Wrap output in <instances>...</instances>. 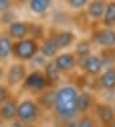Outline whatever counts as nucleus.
Returning <instances> with one entry per match:
<instances>
[{
    "label": "nucleus",
    "instance_id": "nucleus-27",
    "mask_svg": "<svg viewBox=\"0 0 115 127\" xmlns=\"http://www.w3.org/2000/svg\"><path fill=\"white\" fill-rule=\"evenodd\" d=\"M15 21H18V17H17V13L13 9L6 10L4 13H0V25H4V26L8 27Z\"/></svg>",
    "mask_w": 115,
    "mask_h": 127
},
{
    "label": "nucleus",
    "instance_id": "nucleus-34",
    "mask_svg": "<svg viewBox=\"0 0 115 127\" xmlns=\"http://www.w3.org/2000/svg\"><path fill=\"white\" fill-rule=\"evenodd\" d=\"M111 105H113V108H114V112H115V99H114V101H113V104H111Z\"/></svg>",
    "mask_w": 115,
    "mask_h": 127
},
{
    "label": "nucleus",
    "instance_id": "nucleus-17",
    "mask_svg": "<svg viewBox=\"0 0 115 127\" xmlns=\"http://www.w3.org/2000/svg\"><path fill=\"white\" fill-rule=\"evenodd\" d=\"M97 86L102 91H115V67L105 68L97 77Z\"/></svg>",
    "mask_w": 115,
    "mask_h": 127
},
{
    "label": "nucleus",
    "instance_id": "nucleus-16",
    "mask_svg": "<svg viewBox=\"0 0 115 127\" xmlns=\"http://www.w3.org/2000/svg\"><path fill=\"white\" fill-rule=\"evenodd\" d=\"M55 89L49 87L45 91H42L41 94L35 96L37 104L41 107V109L45 113H50V112L54 110V107H55Z\"/></svg>",
    "mask_w": 115,
    "mask_h": 127
},
{
    "label": "nucleus",
    "instance_id": "nucleus-3",
    "mask_svg": "<svg viewBox=\"0 0 115 127\" xmlns=\"http://www.w3.org/2000/svg\"><path fill=\"white\" fill-rule=\"evenodd\" d=\"M40 53V42L33 39H23L14 41L13 44V58L21 63H29L32 59Z\"/></svg>",
    "mask_w": 115,
    "mask_h": 127
},
{
    "label": "nucleus",
    "instance_id": "nucleus-11",
    "mask_svg": "<svg viewBox=\"0 0 115 127\" xmlns=\"http://www.w3.org/2000/svg\"><path fill=\"white\" fill-rule=\"evenodd\" d=\"M18 99L17 96H12L4 104L0 105V121L3 123H10L17 119V109H18Z\"/></svg>",
    "mask_w": 115,
    "mask_h": 127
},
{
    "label": "nucleus",
    "instance_id": "nucleus-18",
    "mask_svg": "<svg viewBox=\"0 0 115 127\" xmlns=\"http://www.w3.org/2000/svg\"><path fill=\"white\" fill-rule=\"evenodd\" d=\"M92 49H93V44H92V41L90 39L77 40L73 53H74V55L77 58V61H78V64L92 54Z\"/></svg>",
    "mask_w": 115,
    "mask_h": 127
},
{
    "label": "nucleus",
    "instance_id": "nucleus-36",
    "mask_svg": "<svg viewBox=\"0 0 115 127\" xmlns=\"http://www.w3.org/2000/svg\"><path fill=\"white\" fill-rule=\"evenodd\" d=\"M44 127H55V126H50V125H47V126H44Z\"/></svg>",
    "mask_w": 115,
    "mask_h": 127
},
{
    "label": "nucleus",
    "instance_id": "nucleus-10",
    "mask_svg": "<svg viewBox=\"0 0 115 127\" xmlns=\"http://www.w3.org/2000/svg\"><path fill=\"white\" fill-rule=\"evenodd\" d=\"M40 54L45 57L47 61H54L59 54H60V49L56 44V40L54 37L52 31L46 35V37L40 42Z\"/></svg>",
    "mask_w": 115,
    "mask_h": 127
},
{
    "label": "nucleus",
    "instance_id": "nucleus-7",
    "mask_svg": "<svg viewBox=\"0 0 115 127\" xmlns=\"http://www.w3.org/2000/svg\"><path fill=\"white\" fill-rule=\"evenodd\" d=\"M92 116L95 117L100 127H110L115 121V112L110 103L97 101L92 110Z\"/></svg>",
    "mask_w": 115,
    "mask_h": 127
},
{
    "label": "nucleus",
    "instance_id": "nucleus-20",
    "mask_svg": "<svg viewBox=\"0 0 115 127\" xmlns=\"http://www.w3.org/2000/svg\"><path fill=\"white\" fill-rule=\"evenodd\" d=\"M106 9V1L96 0V1H88L86 6V14L87 17L93 21H101L104 13Z\"/></svg>",
    "mask_w": 115,
    "mask_h": 127
},
{
    "label": "nucleus",
    "instance_id": "nucleus-6",
    "mask_svg": "<svg viewBox=\"0 0 115 127\" xmlns=\"http://www.w3.org/2000/svg\"><path fill=\"white\" fill-rule=\"evenodd\" d=\"M90 40L92 41L93 45L101 48V50L115 49V28H107L100 26L98 28H95L92 31Z\"/></svg>",
    "mask_w": 115,
    "mask_h": 127
},
{
    "label": "nucleus",
    "instance_id": "nucleus-2",
    "mask_svg": "<svg viewBox=\"0 0 115 127\" xmlns=\"http://www.w3.org/2000/svg\"><path fill=\"white\" fill-rule=\"evenodd\" d=\"M45 112L37 104L33 96L24 98L18 101L17 109V121L28 127H36V125L42 119Z\"/></svg>",
    "mask_w": 115,
    "mask_h": 127
},
{
    "label": "nucleus",
    "instance_id": "nucleus-9",
    "mask_svg": "<svg viewBox=\"0 0 115 127\" xmlns=\"http://www.w3.org/2000/svg\"><path fill=\"white\" fill-rule=\"evenodd\" d=\"M54 62H55L56 67L63 74L72 73L77 67H78V61H77V58H75L73 51H64V53H60L55 59H54Z\"/></svg>",
    "mask_w": 115,
    "mask_h": 127
},
{
    "label": "nucleus",
    "instance_id": "nucleus-28",
    "mask_svg": "<svg viewBox=\"0 0 115 127\" xmlns=\"http://www.w3.org/2000/svg\"><path fill=\"white\" fill-rule=\"evenodd\" d=\"M65 4L73 10H82L86 9L88 1L87 0H68V1H65Z\"/></svg>",
    "mask_w": 115,
    "mask_h": 127
},
{
    "label": "nucleus",
    "instance_id": "nucleus-21",
    "mask_svg": "<svg viewBox=\"0 0 115 127\" xmlns=\"http://www.w3.org/2000/svg\"><path fill=\"white\" fill-rule=\"evenodd\" d=\"M102 27L115 28V1H107L105 13L100 21Z\"/></svg>",
    "mask_w": 115,
    "mask_h": 127
},
{
    "label": "nucleus",
    "instance_id": "nucleus-26",
    "mask_svg": "<svg viewBox=\"0 0 115 127\" xmlns=\"http://www.w3.org/2000/svg\"><path fill=\"white\" fill-rule=\"evenodd\" d=\"M47 62H49L47 59L38 53L28 64H29L31 71H42V69L45 68V65H46V63H47Z\"/></svg>",
    "mask_w": 115,
    "mask_h": 127
},
{
    "label": "nucleus",
    "instance_id": "nucleus-32",
    "mask_svg": "<svg viewBox=\"0 0 115 127\" xmlns=\"http://www.w3.org/2000/svg\"><path fill=\"white\" fill-rule=\"evenodd\" d=\"M4 73H5V69H4V67L0 64V84H1V80H4Z\"/></svg>",
    "mask_w": 115,
    "mask_h": 127
},
{
    "label": "nucleus",
    "instance_id": "nucleus-24",
    "mask_svg": "<svg viewBox=\"0 0 115 127\" xmlns=\"http://www.w3.org/2000/svg\"><path fill=\"white\" fill-rule=\"evenodd\" d=\"M98 54L102 59L104 68L115 67V49H105V50H101Z\"/></svg>",
    "mask_w": 115,
    "mask_h": 127
},
{
    "label": "nucleus",
    "instance_id": "nucleus-30",
    "mask_svg": "<svg viewBox=\"0 0 115 127\" xmlns=\"http://www.w3.org/2000/svg\"><path fill=\"white\" fill-rule=\"evenodd\" d=\"M13 9V1L10 0H0V13Z\"/></svg>",
    "mask_w": 115,
    "mask_h": 127
},
{
    "label": "nucleus",
    "instance_id": "nucleus-25",
    "mask_svg": "<svg viewBox=\"0 0 115 127\" xmlns=\"http://www.w3.org/2000/svg\"><path fill=\"white\" fill-rule=\"evenodd\" d=\"M75 127H100V126L92 114H83L77 118Z\"/></svg>",
    "mask_w": 115,
    "mask_h": 127
},
{
    "label": "nucleus",
    "instance_id": "nucleus-14",
    "mask_svg": "<svg viewBox=\"0 0 115 127\" xmlns=\"http://www.w3.org/2000/svg\"><path fill=\"white\" fill-rule=\"evenodd\" d=\"M28 30H29V22L28 21H15L10 26L6 27V33L13 41H19L28 37Z\"/></svg>",
    "mask_w": 115,
    "mask_h": 127
},
{
    "label": "nucleus",
    "instance_id": "nucleus-12",
    "mask_svg": "<svg viewBox=\"0 0 115 127\" xmlns=\"http://www.w3.org/2000/svg\"><path fill=\"white\" fill-rule=\"evenodd\" d=\"M54 37L56 40L58 46L61 50H68L69 48H72L75 45L77 42V35L73 32L72 30H65V28H60L56 31H52Z\"/></svg>",
    "mask_w": 115,
    "mask_h": 127
},
{
    "label": "nucleus",
    "instance_id": "nucleus-35",
    "mask_svg": "<svg viewBox=\"0 0 115 127\" xmlns=\"http://www.w3.org/2000/svg\"><path fill=\"white\" fill-rule=\"evenodd\" d=\"M110 127H115V121H114V122H113V125H111V126H110Z\"/></svg>",
    "mask_w": 115,
    "mask_h": 127
},
{
    "label": "nucleus",
    "instance_id": "nucleus-37",
    "mask_svg": "<svg viewBox=\"0 0 115 127\" xmlns=\"http://www.w3.org/2000/svg\"><path fill=\"white\" fill-rule=\"evenodd\" d=\"M3 125H4V123H3L1 121H0V127H3Z\"/></svg>",
    "mask_w": 115,
    "mask_h": 127
},
{
    "label": "nucleus",
    "instance_id": "nucleus-8",
    "mask_svg": "<svg viewBox=\"0 0 115 127\" xmlns=\"http://www.w3.org/2000/svg\"><path fill=\"white\" fill-rule=\"evenodd\" d=\"M78 67L82 69V72L88 77H95L97 78L100 74L102 73L104 68V63H102V59L100 57V54L96 53H92L90 57H87L84 61H82Z\"/></svg>",
    "mask_w": 115,
    "mask_h": 127
},
{
    "label": "nucleus",
    "instance_id": "nucleus-19",
    "mask_svg": "<svg viewBox=\"0 0 115 127\" xmlns=\"http://www.w3.org/2000/svg\"><path fill=\"white\" fill-rule=\"evenodd\" d=\"M14 41L6 32H0V63H6L13 55Z\"/></svg>",
    "mask_w": 115,
    "mask_h": 127
},
{
    "label": "nucleus",
    "instance_id": "nucleus-29",
    "mask_svg": "<svg viewBox=\"0 0 115 127\" xmlns=\"http://www.w3.org/2000/svg\"><path fill=\"white\" fill-rule=\"evenodd\" d=\"M13 96V93L5 84H0V105Z\"/></svg>",
    "mask_w": 115,
    "mask_h": 127
},
{
    "label": "nucleus",
    "instance_id": "nucleus-13",
    "mask_svg": "<svg viewBox=\"0 0 115 127\" xmlns=\"http://www.w3.org/2000/svg\"><path fill=\"white\" fill-rule=\"evenodd\" d=\"M96 103H97V99H96L95 94L92 91H88V90L79 91V95H78V112H79V116L92 114V110H93Z\"/></svg>",
    "mask_w": 115,
    "mask_h": 127
},
{
    "label": "nucleus",
    "instance_id": "nucleus-15",
    "mask_svg": "<svg viewBox=\"0 0 115 127\" xmlns=\"http://www.w3.org/2000/svg\"><path fill=\"white\" fill-rule=\"evenodd\" d=\"M42 73L47 81L49 87H58L61 84V78H63V73L59 71V68L56 67L55 62L54 61H49L46 63L45 68L42 69Z\"/></svg>",
    "mask_w": 115,
    "mask_h": 127
},
{
    "label": "nucleus",
    "instance_id": "nucleus-5",
    "mask_svg": "<svg viewBox=\"0 0 115 127\" xmlns=\"http://www.w3.org/2000/svg\"><path fill=\"white\" fill-rule=\"evenodd\" d=\"M21 89L23 91L31 94L35 98L38 94L45 91L46 89H49V85H47V81H46L42 71H29L27 77L23 81Z\"/></svg>",
    "mask_w": 115,
    "mask_h": 127
},
{
    "label": "nucleus",
    "instance_id": "nucleus-22",
    "mask_svg": "<svg viewBox=\"0 0 115 127\" xmlns=\"http://www.w3.org/2000/svg\"><path fill=\"white\" fill-rule=\"evenodd\" d=\"M52 6V3L50 0H31L28 1V8L29 10L37 14V16H42L46 14Z\"/></svg>",
    "mask_w": 115,
    "mask_h": 127
},
{
    "label": "nucleus",
    "instance_id": "nucleus-1",
    "mask_svg": "<svg viewBox=\"0 0 115 127\" xmlns=\"http://www.w3.org/2000/svg\"><path fill=\"white\" fill-rule=\"evenodd\" d=\"M78 95V87L73 84H60L55 89V107L52 113L59 125L75 122L79 117Z\"/></svg>",
    "mask_w": 115,
    "mask_h": 127
},
{
    "label": "nucleus",
    "instance_id": "nucleus-23",
    "mask_svg": "<svg viewBox=\"0 0 115 127\" xmlns=\"http://www.w3.org/2000/svg\"><path fill=\"white\" fill-rule=\"evenodd\" d=\"M46 28L42 23H37V22H29V30H28V37L33 39L37 42H41L46 37Z\"/></svg>",
    "mask_w": 115,
    "mask_h": 127
},
{
    "label": "nucleus",
    "instance_id": "nucleus-4",
    "mask_svg": "<svg viewBox=\"0 0 115 127\" xmlns=\"http://www.w3.org/2000/svg\"><path fill=\"white\" fill-rule=\"evenodd\" d=\"M28 67L26 63H21V62H14L9 64L5 69L4 73V84L12 90L14 87L22 86L23 81L28 74Z\"/></svg>",
    "mask_w": 115,
    "mask_h": 127
},
{
    "label": "nucleus",
    "instance_id": "nucleus-33",
    "mask_svg": "<svg viewBox=\"0 0 115 127\" xmlns=\"http://www.w3.org/2000/svg\"><path fill=\"white\" fill-rule=\"evenodd\" d=\"M60 127H75V122H70V123H65V125H60Z\"/></svg>",
    "mask_w": 115,
    "mask_h": 127
},
{
    "label": "nucleus",
    "instance_id": "nucleus-31",
    "mask_svg": "<svg viewBox=\"0 0 115 127\" xmlns=\"http://www.w3.org/2000/svg\"><path fill=\"white\" fill-rule=\"evenodd\" d=\"M8 127H28V126L23 125V123H21L19 121H17V119H15V121L10 122V123H9V126H8Z\"/></svg>",
    "mask_w": 115,
    "mask_h": 127
}]
</instances>
